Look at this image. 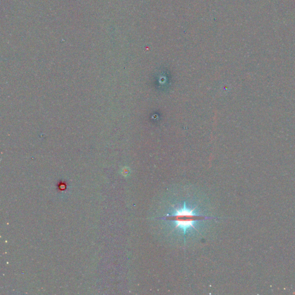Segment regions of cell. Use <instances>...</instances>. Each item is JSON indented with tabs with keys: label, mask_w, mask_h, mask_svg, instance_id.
Masks as SVG:
<instances>
[{
	"label": "cell",
	"mask_w": 295,
	"mask_h": 295,
	"mask_svg": "<svg viewBox=\"0 0 295 295\" xmlns=\"http://www.w3.org/2000/svg\"><path fill=\"white\" fill-rule=\"evenodd\" d=\"M202 201L197 196L186 195L178 196L164 205L157 219L169 239L187 244L204 236L210 222L216 217L211 216Z\"/></svg>",
	"instance_id": "cell-1"
}]
</instances>
